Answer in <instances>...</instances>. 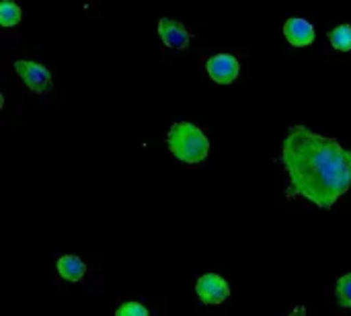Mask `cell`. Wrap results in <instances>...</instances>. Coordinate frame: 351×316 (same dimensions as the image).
<instances>
[{
	"mask_svg": "<svg viewBox=\"0 0 351 316\" xmlns=\"http://www.w3.org/2000/svg\"><path fill=\"white\" fill-rule=\"evenodd\" d=\"M158 37L165 43V47H171V49H187L193 39L191 33L185 29V25L171 16L158 19Z\"/></svg>",
	"mask_w": 351,
	"mask_h": 316,
	"instance_id": "cell-6",
	"label": "cell"
},
{
	"mask_svg": "<svg viewBox=\"0 0 351 316\" xmlns=\"http://www.w3.org/2000/svg\"><path fill=\"white\" fill-rule=\"evenodd\" d=\"M195 294L206 306H218L230 298V286L218 274H204L195 284Z\"/></svg>",
	"mask_w": 351,
	"mask_h": 316,
	"instance_id": "cell-4",
	"label": "cell"
},
{
	"mask_svg": "<svg viewBox=\"0 0 351 316\" xmlns=\"http://www.w3.org/2000/svg\"><path fill=\"white\" fill-rule=\"evenodd\" d=\"M335 300L341 308H351V274H346L337 280Z\"/></svg>",
	"mask_w": 351,
	"mask_h": 316,
	"instance_id": "cell-11",
	"label": "cell"
},
{
	"mask_svg": "<svg viewBox=\"0 0 351 316\" xmlns=\"http://www.w3.org/2000/svg\"><path fill=\"white\" fill-rule=\"evenodd\" d=\"M14 70L21 76V80L25 82V86L31 93L37 95H45L51 90V72L39 64V62H31V60H16L14 62Z\"/></svg>",
	"mask_w": 351,
	"mask_h": 316,
	"instance_id": "cell-3",
	"label": "cell"
},
{
	"mask_svg": "<svg viewBox=\"0 0 351 316\" xmlns=\"http://www.w3.org/2000/svg\"><path fill=\"white\" fill-rule=\"evenodd\" d=\"M23 19V10L14 0H2L0 2V25L4 29L16 27Z\"/></svg>",
	"mask_w": 351,
	"mask_h": 316,
	"instance_id": "cell-9",
	"label": "cell"
},
{
	"mask_svg": "<svg viewBox=\"0 0 351 316\" xmlns=\"http://www.w3.org/2000/svg\"><path fill=\"white\" fill-rule=\"evenodd\" d=\"M288 316H306V308L304 306H296Z\"/></svg>",
	"mask_w": 351,
	"mask_h": 316,
	"instance_id": "cell-13",
	"label": "cell"
},
{
	"mask_svg": "<svg viewBox=\"0 0 351 316\" xmlns=\"http://www.w3.org/2000/svg\"><path fill=\"white\" fill-rule=\"evenodd\" d=\"M329 41L337 51H351V25H337L329 31Z\"/></svg>",
	"mask_w": 351,
	"mask_h": 316,
	"instance_id": "cell-10",
	"label": "cell"
},
{
	"mask_svg": "<svg viewBox=\"0 0 351 316\" xmlns=\"http://www.w3.org/2000/svg\"><path fill=\"white\" fill-rule=\"evenodd\" d=\"M167 146L171 154L185 162V165H197L208 158L210 142L202 127H197L191 121H177L171 125L167 134Z\"/></svg>",
	"mask_w": 351,
	"mask_h": 316,
	"instance_id": "cell-2",
	"label": "cell"
},
{
	"mask_svg": "<svg viewBox=\"0 0 351 316\" xmlns=\"http://www.w3.org/2000/svg\"><path fill=\"white\" fill-rule=\"evenodd\" d=\"M56 269L62 280L72 282V284L80 282L86 274V265L78 255H62L56 263Z\"/></svg>",
	"mask_w": 351,
	"mask_h": 316,
	"instance_id": "cell-8",
	"label": "cell"
},
{
	"mask_svg": "<svg viewBox=\"0 0 351 316\" xmlns=\"http://www.w3.org/2000/svg\"><path fill=\"white\" fill-rule=\"evenodd\" d=\"M115 316H150V313H148V308H146L144 304H140V302H123V304L117 308Z\"/></svg>",
	"mask_w": 351,
	"mask_h": 316,
	"instance_id": "cell-12",
	"label": "cell"
},
{
	"mask_svg": "<svg viewBox=\"0 0 351 316\" xmlns=\"http://www.w3.org/2000/svg\"><path fill=\"white\" fill-rule=\"evenodd\" d=\"M282 165L290 179L288 195L331 210L351 187V150L335 138L292 125L282 144Z\"/></svg>",
	"mask_w": 351,
	"mask_h": 316,
	"instance_id": "cell-1",
	"label": "cell"
},
{
	"mask_svg": "<svg viewBox=\"0 0 351 316\" xmlns=\"http://www.w3.org/2000/svg\"><path fill=\"white\" fill-rule=\"evenodd\" d=\"M284 37L294 47H306L315 43L317 33H315L313 23H308L302 16H292L284 23Z\"/></svg>",
	"mask_w": 351,
	"mask_h": 316,
	"instance_id": "cell-7",
	"label": "cell"
},
{
	"mask_svg": "<svg viewBox=\"0 0 351 316\" xmlns=\"http://www.w3.org/2000/svg\"><path fill=\"white\" fill-rule=\"evenodd\" d=\"M206 72L216 84H232L239 78L241 64L230 53H216L206 62Z\"/></svg>",
	"mask_w": 351,
	"mask_h": 316,
	"instance_id": "cell-5",
	"label": "cell"
}]
</instances>
